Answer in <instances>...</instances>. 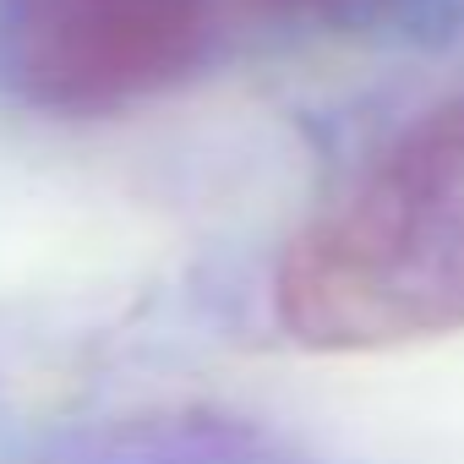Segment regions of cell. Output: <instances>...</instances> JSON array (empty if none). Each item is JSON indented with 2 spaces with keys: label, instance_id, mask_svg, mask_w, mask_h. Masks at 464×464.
<instances>
[{
  "label": "cell",
  "instance_id": "obj_1",
  "mask_svg": "<svg viewBox=\"0 0 464 464\" xmlns=\"http://www.w3.org/2000/svg\"><path fill=\"white\" fill-rule=\"evenodd\" d=\"M274 312L306 350L464 334V110L410 126L295 229Z\"/></svg>",
  "mask_w": 464,
  "mask_h": 464
},
{
  "label": "cell",
  "instance_id": "obj_2",
  "mask_svg": "<svg viewBox=\"0 0 464 464\" xmlns=\"http://www.w3.org/2000/svg\"><path fill=\"white\" fill-rule=\"evenodd\" d=\"M208 44V0H6V72L50 110L169 88Z\"/></svg>",
  "mask_w": 464,
  "mask_h": 464
},
{
  "label": "cell",
  "instance_id": "obj_3",
  "mask_svg": "<svg viewBox=\"0 0 464 464\" xmlns=\"http://www.w3.org/2000/svg\"><path fill=\"white\" fill-rule=\"evenodd\" d=\"M268 6H317V0H268Z\"/></svg>",
  "mask_w": 464,
  "mask_h": 464
}]
</instances>
